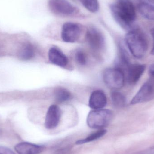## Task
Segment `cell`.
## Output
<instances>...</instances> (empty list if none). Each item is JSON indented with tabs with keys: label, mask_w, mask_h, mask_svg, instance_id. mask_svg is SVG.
Returning a JSON list of instances; mask_svg holds the SVG:
<instances>
[{
	"label": "cell",
	"mask_w": 154,
	"mask_h": 154,
	"mask_svg": "<svg viewBox=\"0 0 154 154\" xmlns=\"http://www.w3.org/2000/svg\"><path fill=\"white\" fill-rule=\"evenodd\" d=\"M107 131L106 129H101L93 134H91L89 136L84 139H81L77 141L76 144L77 145H81L86 143L92 142L95 140H97L100 137H102L106 134Z\"/></svg>",
	"instance_id": "16"
},
{
	"label": "cell",
	"mask_w": 154,
	"mask_h": 154,
	"mask_svg": "<svg viewBox=\"0 0 154 154\" xmlns=\"http://www.w3.org/2000/svg\"><path fill=\"white\" fill-rule=\"evenodd\" d=\"M103 78L106 85L115 90L122 88L125 83V73L118 68L106 69L103 72Z\"/></svg>",
	"instance_id": "5"
},
{
	"label": "cell",
	"mask_w": 154,
	"mask_h": 154,
	"mask_svg": "<svg viewBox=\"0 0 154 154\" xmlns=\"http://www.w3.org/2000/svg\"><path fill=\"white\" fill-rule=\"evenodd\" d=\"M48 3L51 11L60 17H74L79 12L76 6L67 0H49Z\"/></svg>",
	"instance_id": "4"
},
{
	"label": "cell",
	"mask_w": 154,
	"mask_h": 154,
	"mask_svg": "<svg viewBox=\"0 0 154 154\" xmlns=\"http://www.w3.org/2000/svg\"><path fill=\"white\" fill-rule=\"evenodd\" d=\"M87 41L92 49L98 51L101 49L105 45V38L102 32L97 28L90 27L87 30Z\"/></svg>",
	"instance_id": "8"
},
{
	"label": "cell",
	"mask_w": 154,
	"mask_h": 154,
	"mask_svg": "<svg viewBox=\"0 0 154 154\" xmlns=\"http://www.w3.org/2000/svg\"><path fill=\"white\" fill-rule=\"evenodd\" d=\"M70 150L69 148H61L57 151V154H68Z\"/></svg>",
	"instance_id": "24"
},
{
	"label": "cell",
	"mask_w": 154,
	"mask_h": 154,
	"mask_svg": "<svg viewBox=\"0 0 154 154\" xmlns=\"http://www.w3.org/2000/svg\"><path fill=\"white\" fill-rule=\"evenodd\" d=\"M0 154H15L11 149L0 146Z\"/></svg>",
	"instance_id": "21"
},
{
	"label": "cell",
	"mask_w": 154,
	"mask_h": 154,
	"mask_svg": "<svg viewBox=\"0 0 154 154\" xmlns=\"http://www.w3.org/2000/svg\"><path fill=\"white\" fill-rule=\"evenodd\" d=\"M34 55V49L31 44H27L24 46L20 53L21 58L25 60L31 59Z\"/></svg>",
	"instance_id": "19"
},
{
	"label": "cell",
	"mask_w": 154,
	"mask_h": 154,
	"mask_svg": "<svg viewBox=\"0 0 154 154\" xmlns=\"http://www.w3.org/2000/svg\"><path fill=\"white\" fill-rule=\"evenodd\" d=\"M111 14L115 20L123 29H135V9L130 0H116L110 5Z\"/></svg>",
	"instance_id": "1"
},
{
	"label": "cell",
	"mask_w": 154,
	"mask_h": 154,
	"mask_svg": "<svg viewBox=\"0 0 154 154\" xmlns=\"http://www.w3.org/2000/svg\"><path fill=\"white\" fill-rule=\"evenodd\" d=\"M48 58L51 63L61 67L66 66L68 63V59L66 56L54 47L51 48L49 50Z\"/></svg>",
	"instance_id": "12"
},
{
	"label": "cell",
	"mask_w": 154,
	"mask_h": 154,
	"mask_svg": "<svg viewBox=\"0 0 154 154\" xmlns=\"http://www.w3.org/2000/svg\"><path fill=\"white\" fill-rule=\"evenodd\" d=\"M149 75L150 79L154 81V64L151 65L149 68Z\"/></svg>",
	"instance_id": "23"
},
{
	"label": "cell",
	"mask_w": 154,
	"mask_h": 154,
	"mask_svg": "<svg viewBox=\"0 0 154 154\" xmlns=\"http://www.w3.org/2000/svg\"><path fill=\"white\" fill-rule=\"evenodd\" d=\"M111 100L113 105L116 107L125 106L126 103L125 97L121 92L115 90L111 93Z\"/></svg>",
	"instance_id": "15"
},
{
	"label": "cell",
	"mask_w": 154,
	"mask_h": 154,
	"mask_svg": "<svg viewBox=\"0 0 154 154\" xmlns=\"http://www.w3.org/2000/svg\"><path fill=\"white\" fill-rule=\"evenodd\" d=\"M151 34H152L154 40V27L151 29ZM151 54H152V55H154V44L153 48L152 50V51H151Z\"/></svg>",
	"instance_id": "26"
},
{
	"label": "cell",
	"mask_w": 154,
	"mask_h": 154,
	"mask_svg": "<svg viewBox=\"0 0 154 154\" xmlns=\"http://www.w3.org/2000/svg\"><path fill=\"white\" fill-rule=\"evenodd\" d=\"M146 69V66L140 64H129L126 69L127 78L129 83L135 84L142 76Z\"/></svg>",
	"instance_id": "11"
},
{
	"label": "cell",
	"mask_w": 154,
	"mask_h": 154,
	"mask_svg": "<svg viewBox=\"0 0 154 154\" xmlns=\"http://www.w3.org/2000/svg\"><path fill=\"white\" fill-rule=\"evenodd\" d=\"M136 154H154V146L149 147Z\"/></svg>",
	"instance_id": "22"
},
{
	"label": "cell",
	"mask_w": 154,
	"mask_h": 154,
	"mask_svg": "<svg viewBox=\"0 0 154 154\" xmlns=\"http://www.w3.org/2000/svg\"><path fill=\"white\" fill-rule=\"evenodd\" d=\"M107 97L101 90L94 91L91 93L89 100V106L94 109H102L107 104Z\"/></svg>",
	"instance_id": "10"
},
{
	"label": "cell",
	"mask_w": 154,
	"mask_h": 154,
	"mask_svg": "<svg viewBox=\"0 0 154 154\" xmlns=\"http://www.w3.org/2000/svg\"><path fill=\"white\" fill-rule=\"evenodd\" d=\"M55 96L58 102L63 103L69 100L71 97V94L66 89L59 88L56 90Z\"/></svg>",
	"instance_id": "17"
},
{
	"label": "cell",
	"mask_w": 154,
	"mask_h": 154,
	"mask_svg": "<svg viewBox=\"0 0 154 154\" xmlns=\"http://www.w3.org/2000/svg\"><path fill=\"white\" fill-rule=\"evenodd\" d=\"M113 118L111 110L106 109H94L91 111L87 119L88 125L93 129H102L107 126Z\"/></svg>",
	"instance_id": "3"
},
{
	"label": "cell",
	"mask_w": 154,
	"mask_h": 154,
	"mask_svg": "<svg viewBox=\"0 0 154 154\" xmlns=\"http://www.w3.org/2000/svg\"><path fill=\"white\" fill-rule=\"evenodd\" d=\"M139 2L143 3L154 8V0H138Z\"/></svg>",
	"instance_id": "25"
},
{
	"label": "cell",
	"mask_w": 154,
	"mask_h": 154,
	"mask_svg": "<svg viewBox=\"0 0 154 154\" xmlns=\"http://www.w3.org/2000/svg\"><path fill=\"white\" fill-rule=\"evenodd\" d=\"M75 59L77 63L80 65H85L87 62L86 55L81 51H79L76 53Z\"/></svg>",
	"instance_id": "20"
},
{
	"label": "cell",
	"mask_w": 154,
	"mask_h": 154,
	"mask_svg": "<svg viewBox=\"0 0 154 154\" xmlns=\"http://www.w3.org/2000/svg\"><path fill=\"white\" fill-rule=\"evenodd\" d=\"M84 7L91 12L96 13L99 9L98 0H80Z\"/></svg>",
	"instance_id": "18"
},
{
	"label": "cell",
	"mask_w": 154,
	"mask_h": 154,
	"mask_svg": "<svg viewBox=\"0 0 154 154\" xmlns=\"http://www.w3.org/2000/svg\"><path fill=\"white\" fill-rule=\"evenodd\" d=\"M125 42L131 54L136 58L140 59L145 55L148 44L144 35L137 29L129 31L126 35Z\"/></svg>",
	"instance_id": "2"
},
{
	"label": "cell",
	"mask_w": 154,
	"mask_h": 154,
	"mask_svg": "<svg viewBox=\"0 0 154 154\" xmlns=\"http://www.w3.org/2000/svg\"><path fill=\"white\" fill-rule=\"evenodd\" d=\"M81 32L80 24L75 23L66 22L61 29V38L65 42L73 43L79 38Z\"/></svg>",
	"instance_id": "6"
},
{
	"label": "cell",
	"mask_w": 154,
	"mask_h": 154,
	"mask_svg": "<svg viewBox=\"0 0 154 154\" xmlns=\"http://www.w3.org/2000/svg\"><path fill=\"white\" fill-rule=\"evenodd\" d=\"M61 116V110L57 105L51 106L46 116L45 126L48 129L56 128L59 124Z\"/></svg>",
	"instance_id": "9"
},
{
	"label": "cell",
	"mask_w": 154,
	"mask_h": 154,
	"mask_svg": "<svg viewBox=\"0 0 154 154\" xmlns=\"http://www.w3.org/2000/svg\"><path fill=\"white\" fill-rule=\"evenodd\" d=\"M138 9L141 15L146 19L154 20V8L143 3L139 2Z\"/></svg>",
	"instance_id": "14"
},
{
	"label": "cell",
	"mask_w": 154,
	"mask_h": 154,
	"mask_svg": "<svg viewBox=\"0 0 154 154\" xmlns=\"http://www.w3.org/2000/svg\"><path fill=\"white\" fill-rule=\"evenodd\" d=\"M154 96V81L150 79L143 84L131 100V105L149 101Z\"/></svg>",
	"instance_id": "7"
},
{
	"label": "cell",
	"mask_w": 154,
	"mask_h": 154,
	"mask_svg": "<svg viewBox=\"0 0 154 154\" xmlns=\"http://www.w3.org/2000/svg\"><path fill=\"white\" fill-rule=\"evenodd\" d=\"M14 149L19 154H39L44 150V147L27 142H22L16 145Z\"/></svg>",
	"instance_id": "13"
}]
</instances>
